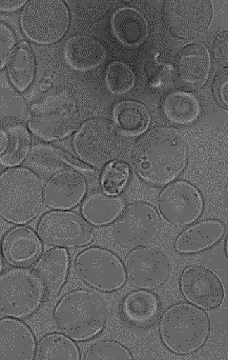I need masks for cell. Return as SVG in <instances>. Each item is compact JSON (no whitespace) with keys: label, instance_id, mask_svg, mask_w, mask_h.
Masks as SVG:
<instances>
[{"label":"cell","instance_id":"obj_25","mask_svg":"<svg viewBox=\"0 0 228 360\" xmlns=\"http://www.w3.org/2000/svg\"><path fill=\"white\" fill-rule=\"evenodd\" d=\"M125 208V201L120 195H109L103 190H94L83 200L80 212L92 226L104 227L114 224Z\"/></svg>","mask_w":228,"mask_h":360},{"label":"cell","instance_id":"obj_17","mask_svg":"<svg viewBox=\"0 0 228 360\" xmlns=\"http://www.w3.org/2000/svg\"><path fill=\"white\" fill-rule=\"evenodd\" d=\"M87 181L84 174L75 170L58 172L44 186V204L52 210L76 208L87 197Z\"/></svg>","mask_w":228,"mask_h":360},{"label":"cell","instance_id":"obj_20","mask_svg":"<svg viewBox=\"0 0 228 360\" xmlns=\"http://www.w3.org/2000/svg\"><path fill=\"white\" fill-rule=\"evenodd\" d=\"M26 164L34 173L44 176L49 174L53 176L64 170L77 171L85 176H92L96 174L95 169L82 162L80 158L61 148L48 144L34 145L27 158Z\"/></svg>","mask_w":228,"mask_h":360},{"label":"cell","instance_id":"obj_3","mask_svg":"<svg viewBox=\"0 0 228 360\" xmlns=\"http://www.w3.org/2000/svg\"><path fill=\"white\" fill-rule=\"evenodd\" d=\"M39 174L26 167L7 168L0 176V216L13 225L33 221L44 205Z\"/></svg>","mask_w":228,"mask_h":360},{"label":"cell","instance_id":"obj_37","mask_svg":"<svg viewBox=\"0 0 228 360\" xmlns=\"http://www.w3.org/2000/svg\"><path fill=\"white\" fill-rule=\"evenodd\" d=\"M212 90L220 106L228 111V68L220 70L217 72Z\"/></svg>","mask_w":228,"mask_h":360},{"label":"cell","instance_id":"obj_12","mask_svg":"<svg viewBox=\"0 0 228 360\" xmlns=\"http://www.w3.org/2000/svg\"><path fill=\"white\" fill-rule=\"evenodd\" d=\"M160 217L173 227H189L203 214L205 201L198 188L185 180H175L160 193Z\"/></svg>","mask_w":228,"mask_h":360},{"label":"cell","instance_id":"obj_38","mask_svg":"<svg viewBox=\"0 0 228 360\" xmlns=\"http://www.w3.org/2000/svg\"><path fill=\"white\" fill-rule=\"evenodd\" d=\"M212 53L220 65L228 68V31L222 32L214 39Z\"/></svg>","mask_w":228,"mask_h":360},{"label":"cell","instance_id":"obj_18","mask_svg":"<svg viewBox=\"0 0 228 360\" xmlns=\"http://www.w3.org/2000/svg\"><path fill=\"white\" fill-rule=\"evenodd\" d=\"M71 257L68 250L52 247L42 254L34 265L33 273L44 289L45 300L58 297L68 279Z\"/></svg>","mask_w":228,"mask_h":360},{"label":"cell","instance_id":"obj_13","mask_svg":"<svg viewBox=\"0 0 228 360\" xmlns=\"http://www.w3.org/2000/svg\"><path fill=\"white\" fill-rule=\"evenodd\" d=\"M163 18L174 37L193 39L210 26L213 8L208 0H167L163 2Z\"/></svg>","mask_w":228,"mask_h":360},{"label":"cell","instance_id":"obj_30","mask_svg":"<svg viewBox=\"0 0 228 360\" xmlns=\"http://www.w3.org/2000/svg\"><path fill=\"white\" fill-rule=\"evenodd\" d=\"M7 75L13 87L26 92L36 77L37 63L33 50L28 43H20L13 51L7 63Z\"/></svg>","mask_w":228,"mask_h":360},{"label":"cell","instance_id":"obj_35","mask_svg":"<svg viewBox=\"0 0 228 360\" xmlns=\"http://www.w3.org/2000/svg\"><path fill=\"white\" fill-rule=\"evenodd\" d=\"M132 353L122 343L115 340H99L91 343L82 359L84 360H131Z\"/></svg>","mask_w":228,"mask_h":360},{"label":"cell","instance_id":"obj_40","mask_svg":"<svg viewBox=\"0 0 228 360\" xmlns=\"http://www.w3.org/2000/svg\"><path fill=\"white\" fill-rule=\"evenodd\" d=\"M224 205H225V208H227V210L228 211V181L227 184V186H225V190H224Z\"/></svg>","mask_w":228,"mask_h":360},{"label":"cell","instance_id":"obj_36","mask_svg":"<svg viewBox=\"0 0 228 360\" xmlns=\"http://www.w3.org/2000/svg\"><path fill=\"white\" fill-rule=\"evenodd\" d=\"M17 37L15 32L7 23L0 22V69L7 65L13 51L17 47Z\"/></svg>","mask_w":228,"mask_h":360},{"label":"cell","instance_id":"obj_9","mask_svg":"<svg viewBox=\"0 0 228 360\" xmlns=\"http://www.w3.org/2000/svg\"><path fill=\"white\" fill-rule=\"evenodd\" d=\"M119 136L115 126L104 118H92L83 123L73 138L77 157L90 167L103 169L118 160Z\"/></svg>","mask_w":228,"mask_h":360},{"label":"cell","instance_id":"obj_6","mask_svg":"<svg viewBox=\"0 0 228 360\" xmlns=\"http://www.w3.org/2000/svg\"><path fill=\"white\" fill-rule=\"evenodd\" d=\"M44 300V289L30 269L12 267L0 275L1 318H30Z\"/></svg>","mask_w":228,"mask_h":360},{"label":"cell","instance_id":"obj_33","mask_svg":"<svg viewBox=\"0 0 228 360\" xmlns=\"http://www.w3.org/2000/svg\"><path fill=\"white\" fill-rule=\"evenodd\" d=\"M104 84L112 95H125L135 87V72L128 64L113 61L104 72Z\"/></svg>","mask_w":228,"mask_h":360},{"label":"cell","instance_id":"obj_21","mask_svg":"<svg viewBox=\"0 0 228 360\" xmlns=\"http://www.w3.org/2000/svg\"><path fill=\"white\" fill-rule=\"evenodd\" d=\"M211 55L203 42L187 45L177 56L175 68L179 80L191 88L205 85L210 76Z\"/></svg>","mask_w":228,"mask_h":360},{"label":"cell","instance_id":"obj_14","mask_svg":"<svg viewBox=\"0 0 228 360\" xmlns=\"http://www.w3.org/2000/svg\"><path fill=\"white\" fill-rule=\"evenodd\" d=\"M127 281L139 289L152 290L162 286L170 273L167 256L159 248L136 247L125 259Z\"/></svg>","mask_w":228,"mask_h":360},{"label":"cell","instance_id":"obj_29","mask_svg":"<svg viewBox=\"0 0 228 360\" xmlns=\"http://www.w3.org/2000/svg\"><path fill=\"white\" fill-rule=\"evenodd\" d=\"M113 123L123 134L138 136L146 133L151 124V115L141 102L122 101L113 106Z\"/></svg>","mask_w":228,"mask_h":360},{"label":"cell","instance_id":"obj_39","mask_svg":"<svg viewBox=\"0 0 228 360\" xmlns=\"http://www.w3.org/2000/svg\"><path fill=\"white\" fill-rule=\"evenodd\" d=\"M26 0H1L0 11L2 13H13L18 12L27 4Z\"/></svg>","mask_w":228,"mask_h":360},{"label":"cell","instance_id":"obj_22","mask_svg":"<svg viewBox=\"0 0 228 360\" xmlns=\"http://www.w3.org/2000/svg\"><path fill=\"white\" fill-rule=\"evenodd\" d=\"M160 298L151 290L138 289L122 298L120 313L123 321L137 329H147L160 318Z\"/></svg>","mask_w":228,"mask_h":360},{"label":"cell","instance_id":"obj_2","mask_svg":"<svg viewBox=\"0 0 228 360\" xmlns=\"http://www.w3.org/2000/svg\"><path fill=\"white\" fill-rule=\"evenodd\" d=\"M107 319L108 311L103 300L88 290L77 289L67 292L53 311L56 328L76 342L98 337L103 331Z\"/></svg>","mask_w":228,"mask_h":360},{"label":"cell","instance_id":"obj_16","mask_svg":"<svg viewBox=\"0 0 228 360\" xmlns=\"http://www.w3.org/2000/svg\"><path fill=\"white\" fill-rule=\"evenodd\" d=\"M44 254V243L37 231L26 225H15L1 239L2 259L13 268L34 266Z\"/></svg>","mask_w":228,"mask_h":360},{"label":"cell","instance_id":"obj_34","mask_svg":"<svg viewBox=\"0 0 228 360\" xmlns=\"http://www.w3.org/2000/svg\"><path fill=\"white\" fill-rule=\"evenodd\" d=\"M130 176L129 164L119 160L110 161L101 172V188L107 195H119L129 184Z\"/></svg>","mask_w":228,"mask_h":360},{"label":"cell","instance_id":"obj_23","mask_svg":"<svg viewBox=\"0 0 228 360\" xmlns=\"http://www.w3.org/2000/svg\"><path fill=\"white\" fill-rule=\"evenodd\" d=\"M63 56L69 68L87 72L106 63L107 50L98 39L87 34H76L66 40Z\"/></svg>","mask_w":228,"mask_h":360},{"label":"cell","instance_id":"obj_8","mask_svg":"<svg viewBox=\"0 0 228 360\" xmlns=\"http://www.w3.org/2000/svg\"><path fill=\"white\" fill-rule=\"evenodd\" d=\"M73 270L80 281L101 292H116L127 281L125 263L103 247H88L80 252L74 260Z\"/></svg>","mask_w":228,"mask_h":360},{"label":"cell","instance_id":"obj_15","mask_svg":"<svg viewBox=\"0 0 228 360\" xmlns=\"http://www.w3.org/2000/svg\"><path fill=\"white\" fill-rule=\"evenodd\" d=\"M179 289L187 302L203 311H211L222 304L224 285L213 271L203 266H189L179 279Z\"/></svg>","mask_w":228,"mask_h":360},{"label":"cell","instance_id":"obj_31","mask_svg":"<svg viewBox=\"0 0 228 360\" xmlns=\"http://www.w3.org/2000/svg\"><path fill=\"white\" fill-rule=\"evenodd\" d=\"M79 346L76 341L63 333L44 335L37 342L36 360H80Z\"/></svg>","mask_w":228,"mask_h":360},{"label":"cell","instance_id":"obj_10","mask_svg":"<svg viewBox=\"0 0 228 360\" xmlns=\"http://www.w3.org/2000/svg\"><path fill=\"white\" fill-rule=\"evenodd\" d=\"M37 232L42 243L58 248H82L95 239L92 225L70 210H53L44 214L37 223Z\"/></svg>","mask_w":228,"mask_h":360},{"label":"cell","instance_id":"obj_1","mask_svg":"<svg viewBox=\"0 0 228 360\" xmlns=\"http://www.w3.org/2000/svg\"><path fill=\"white\" fill-rule=\"evenodd\" d=\"M187 163L186 142L175 128H153L134 147V170L142 181L153 186H166L175 181L186 169Z\"/></svg>","mask_w":228,"mask_h":360},{"label":"cell","instance_id":"obj_41","mask_svg":"<svg viewBox=\"0 0 228 360\" xmlns=\"http://www.w3.org/2000/svg\"><path fill=\"white\" fill-rule=\"evenodd\" d=\"M224 252H225V256H227L228 259V235L227 236V238H225L224 241Z\"/></svg>","mask_w":228,"mask_h":360},{"label":"cell","instance_id":"obj_7","mask_svg":"<svg viewBox=\"0 0 228 360\" xmlns=\"http://www.w3.org/2000/svg\"><path fill=\"white\" fill-rule=\"evenodd\" d=\"M68 7L61 0H31L20 13V28L31 42L51 45L68 32Z\"/></svg>","mask_w":228,"mask_h":360},{"label":"cell","instance_id":"obj_28","mask_svg":"<svg viewBox=\"0 0 228 360\" xmlns=\"http://www.w3.org/2000/svg\"><path fill=\"white\" fill-rule=\"evenodd\" d=\"M160 110L171 124L185 127L197 122L202 114V105L194 94L175 90L163 98Z\"/></svg>","mask_w":228,"mask_h":360},{"label":"cell","instance_id":"obj_19","mask_svg":"<svg viewBox=\"0 0 228 360\" xmlns=\"http://www.w3.org/2000/svg\"><path fill=\"white\" fill-rule=\"evenodd\" d=\"M37 347L33 331L21 319H0V360H33Z\"/></svg>","mask_w":228,"mask_h":360},{"label":"cell","instance_id":"obj_26","mask_svg":"<svg viewBox=\"0 0 228 360\" xmlns=\"http://www.w3.org/2000/svg\"><path fill=\"white\" fill-rule=\"evenodd\" d=\"M112 33L126 47L136 48L146 41L149 23L144 13L131 7L115 11L111 18Z\"/></svg>","mask_w":228,"mask_h":360},{"label":"cell","instance_id":"obj_32","mask_svg":"<svg viewBox=\"0 0 228 360\" xmlns=\"http://www.w3.org/2000/svg\"><path fill=\"white\" fill-rule=\"evenodd\" d=\"M30 110L25 99L21 96L8 82H4L1 72V89H0V118L1 125L24 124L28 122Z\"/></svg>","mask_w":228,"mask_h":360},{"label":"cell","instance_id":"obj_27","mask_svg":"<svg viewBox=\"0 0 228 360\" xmlns=\"http://www.w3.org/2000/svg\"><path fill=\"white\" fill-rule=\"evenodd\" d=\"M32 151L30 131L24 124L1 125L0 164L6 168L20 167Z\"/></svg>","mask_w":228,"mask_h":360},{"label":"cell","instance_id":"obj_24","mask_svg":"<svg viewBox=\"0 0 228 360\" xmlns=\"http://www.w3.org/2000/svg\"><path fill=\"white\" fill-rule=\"evenodd\" d=\"M224 223L216 219L195 222L185 228L175 239L174 250L181 255H195L217 245L224 238Z\"/></svg>","mask_w":228,"mask_h":360},{"label":"cell","instance_id":"obj_4","mask_svg":"<svg viewBox=\"0 0 228 360\" xmlns=\"http://www.w3.org/2000/svg\"><path fill=\"white\" fill-rule=\"evenodd\" d=\"M210 332L208 314L189 302L170 306L160 318V340L169 351L181 356L200 350Z\"/></svg>","mask_w":228,"mask_h":360},{"label":"cell","instance_id":"obj_5","mask_svg":"<svg viewBox=\"0 0 228 360\" xmlns=\"http://www.w3.org/2000/svg\"><path fill=\"white\" fill-rule=\"evenodd\" d=\"M80 110L76 99L66 92L45 96L32 104L28 129L45 142L63 141L77 130Z\"/></svg>","mask_w":228,"mask_h":360},{"label":"cell","instance_id":"obj_11","mask_svg":"<svg viewBox=\"0 0 228 360\" xmlns=\"http://www.w3.org/2000/svg\"><path fill=\"white\" fill-rule=\"evenodd\" d=\"M162 230V220L157 210L142 201L126 207L122 216L113 224L112 238L125 247L136 248L148 245Z\"/></svg>","mask_w":228,"mask_h":360},{"label":"cell","instance_id":"obj_42","mask_svg":"<svg viewBox=\"0 0 228 360\" xmlns=\"http://www.w3.org/2000/svg\"><path fill=\"white\" fill-rule=\"evenodd\" d=\"M228 303V302H227Z\"/></svg>","mask_w":228,"mask_h":360}]
</instances>
